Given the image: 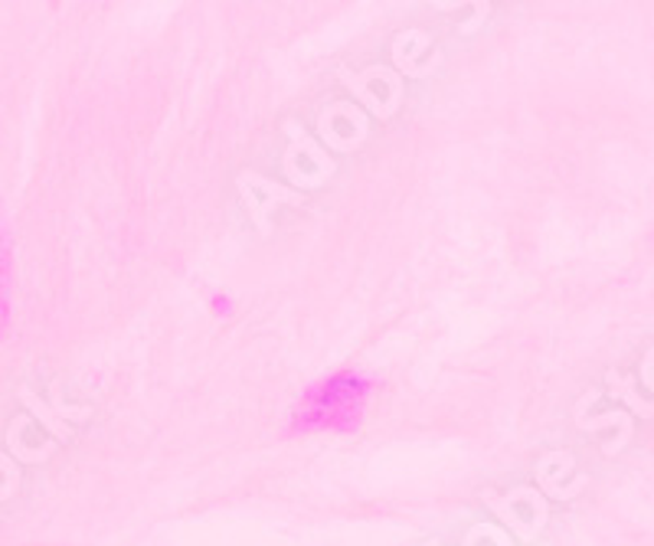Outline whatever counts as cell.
<instances>
[{"label":"cell","instance_id":"2","mask_svg":"<svg viewBox=\"0 0 654 546\" xmlns=\"http://www.w3.org/2000/svg\"><path fill=\"white\" fill-rule=\"evenodd\" d=\"M7 284H10V256H7V236L0 226V330L7 327Z\"/></svg>","mask_w":654,"mask_h":546},{"label":"cell","instance_id":"1","mask_svg":"<svg viewBox=\"0 0 654 546\" xmlns=\"http://www.w3.org/2000/svg\"><path fill=\"white\" fill-rule=\"evenodd\" d=\"M374 380L360 370H337L311 383L291 409V435L311 432H357L367 413Z\"/></svg>","mask_w":654,"mask_h":546},{"label":"cell","instance_id":"3","mask_svg":"<svg viewBox=\"0 0 654 546\" xmlns=\"http://www.w3.org/2000/svg\"><path fill=\"white\" fill-rule=\"evenodd\" d=\"M210 304H214V314H229V311H232V301H229L226 294H214Z\"/></svg>","mask_w":654,"mask_h":546}]
</instances>
